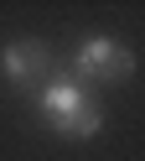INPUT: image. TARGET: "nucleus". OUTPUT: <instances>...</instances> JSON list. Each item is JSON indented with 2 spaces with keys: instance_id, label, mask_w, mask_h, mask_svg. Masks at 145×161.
Wrapping results in <instances>:
<instances>
[{
  "instance_id": "nucleus-1",
  "label": "nucleus",
  "mask_w": 145,
  "mask_h": 161,
  "mask_svg": "<svg viewBox=\"0 0 145 161\" xmlns=\"http://www.w3.org/2000/svg\"><path fill=\"white\" fill-rule=\"evenodd\" d=\"M41 119L57 130L62 140H88L99 135V104L78 78H52L41 88Z\"/></svg>"
},
{
  "instance_id": "nucleus-2",
  "label": "nucleus",
  "mask_w": 145,
  "mask_h": 161,
  "mask_svg": "<svg viewBox=\"0 0 145 161\" xmlns=\"http://www.w3.org/2000/svg\"><path fill=\"white\" fill-rule=\"evenodd\" d=\"M130 73H135V52L124 42H109V36L83 42L78 57H72V78L78 83H124Z\"/></svg>"
},
{
  "instance_id": "nucleus-3",
  "label": "nucleus",
  "mask_w": 145,
  "mask_h": 161,
  "mask_svg": "<svg viewBox=\"0 0 145 161\" xmlns=\"http://www.w3.org/2000/svg\"><path fill=\"white\" fill-rule=\"evenodd\" d=\"M0 73H5V83L26 88L36 83V78L52 73V52L41 42H5V52H0Z\"/></svg>"
}]
</instances>
